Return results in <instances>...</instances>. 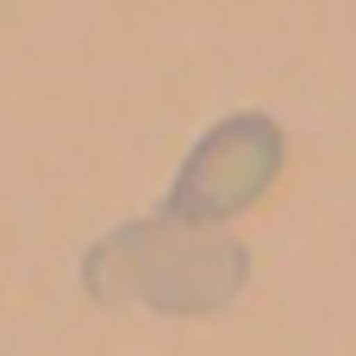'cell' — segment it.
Returning <instances> with one entry per match:
<instances>
[{"label": "cell", "mask_w": 356, "mask_h": 356, "mask_svg": "<svg viewBox=\"0 0 356 356\" xmlns=\"http://www.w3.org/2000/svg\"><path fill=\"white\" fill-rule=\"evenodd\" d=\"M81 282L94 300L156 307V313H219L250 282V250L225 232L181 225L169 213L131 219L106 232L81 257Z\"/></svg>", "instance_id": "1"}, {"label": "cell", "mask_w": 356, "mask_h": 356, "mask_svg": "<svg viewBox=\"0 0 356 356\" xmlns=\"http://www.w3.org/2000/svg\"><path fill=\"white\" fill-rule=\"evenodd\" d=\"M282 163H288L282 125H275L269 113H232V119H219V125L181 156L163 213L181 219V225H207V232H213V225L250 213V207L275 188Z\"/></svg>", "instance_id": "2"}]
</instances>
